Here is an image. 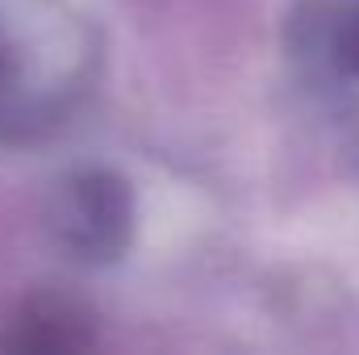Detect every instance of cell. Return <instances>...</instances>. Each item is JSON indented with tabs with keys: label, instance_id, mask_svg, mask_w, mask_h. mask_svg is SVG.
I'll use <instances>...</instances> for the list:
<instances>
[{
	"label": "cell",
	"instance_id": "1",
	"mask_svg": "<svg viewBox=\"0 0 359 355\" xmlns=\"http://www.w3.org/2000/svg\"><path fill=\"white\" fill-rule=\"evenodd\" d=\"M50 217H55V234L72 255L92 264L117 260L134 234V192L117 172L88 168L59 188Z\"/></svg>",
	"mask_w": 359,
	"mask_h": 355
},
{
	"label": "cell",
	"instance_id": "2",
	"mask_svg": "<svg viewBox=\"0 0 359 355\" xmlns=\"http://www.w3.org/2000/svg\"><path fill=\"white\" fill-rule=\"evenodd\" d=\"M13 347L25 351H67V347H84L88 343V322L80 318V309L46 297V301H29L8 335Z\"/></svg>",
	"mask_w": 359,
	"mask_h": 355
},
{
	"label": "cell",
	"instance_id": "3",
	"mask_svg": "<svg viewBox=\"0 0 359 355\" xmlns=\"http://www.w3.org/2000/svg\"><path fill=\"white\" fill-rule=\"evenodd\" d=\"M0 17H4V0H0ZM21 51H25V38H13L0 25V134H17L25 126H42L50 117L42 96L25 88L29 55H21Z\"/></svg>",
	"mask_w": 359,
	"mask_h": 355
},
{
	"label": "cell",
	"instance_id": "4",
	"mask_svg": "<svg viewBox=\"0 0 359 355\" xmlns=\"http://www.w3.org/2000/svg\"><path fill=\"white\" fill-rule=\"evenodd\" d=\"M326 46H330V63L343 80L359 84V0H347L330 25H326Z\"/></svg>",
	"mask_w": 359,
	"mask_h": 355
}]
</instances>
